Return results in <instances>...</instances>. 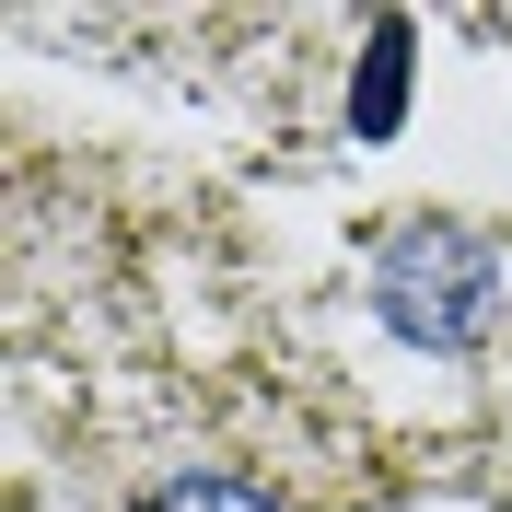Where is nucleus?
Wrapping results in <instances>:
<instances>
[{
    "instance_id": "1",
    "label": "nucleus",
    "mask_w": 512,
    "mask_h": 512,
    "mask_svg": "<svg viewBox=\"0 0 512 512\" xmlns=\"http://www.w3.org/2000/svg\"><path fill=\"white\" fill-rule=\"evenodd\" d=\"M373 315L396 326L408 350H431V361L478 350L489 315H501V233L443 222V210L373 233Z\"/></svg>"
},
{
    "instance_id": "2",
    "label": "nucleus",
    "mask_w": 512,
    "mask_h": 512,
    "mask_svg": "<svg viewBox=\"0 0 512 512\" xmlns=\"http://www.w3.org/2000/svg\"><path fill=\"white\" fill-rule=\"evenodd\" d=\"M152 512H280V501L245 478H175V489H152Z\"/></svg>"
}]
</instances>
